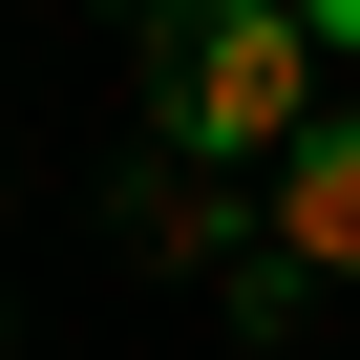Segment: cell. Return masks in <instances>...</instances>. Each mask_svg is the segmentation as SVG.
I'll use <instances>...</instances> for the list:
<instances>
[{
	"instance_id": "1",
	"label": "cell",
	"mask_w": 360,
	"mask_h": 360,
	"mask_svg": "<svg viewBox=\"0 0 360 360\" xmlns=\"http://www.w3.org/2000/svg\"><path fill=\"white\" fill-rule=\"evenodd\" d=\"M318 0H191V22L148 43V106H169V148L191 169H297L339 106H318Z\"/></svg>"
},
{
	"instance_id": "3",
	"label": "cell",
	"mask_w": 360,
	"mask_h": 360,
	"mask_svg": "<svg viewBox=\"0 0 360 360\" xmlns=\"http://www.w3.org/2000/svg\"><path fill=\"white\" fill-rule=\"evenodd\" d=\"M127 233H148V255H255V233H233V212L191 191V169H148V191H127Z\"/></svg>"
},
{
	"instance_id": "2",
	"label": "cell",
	"mask_w": 360,
	"mask_h": 360,
	"mask_svg": "<svg viewBox=\"0 0 360 360\" xmlns=\"http://www.w3.org/2000/svg\"><path fill=\"white\" fill-rule=\"evenodd\" d=\"M276 255H297V276H360V106L276 169Z\"/></svg>"
}]
</instances>
